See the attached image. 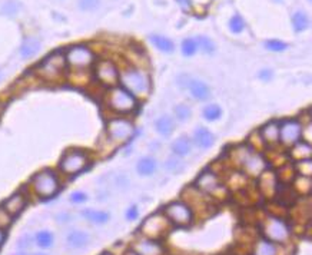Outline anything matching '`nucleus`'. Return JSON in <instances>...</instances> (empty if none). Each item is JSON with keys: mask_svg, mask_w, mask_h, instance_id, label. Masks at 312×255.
I'll return each instance as SVG.
<instances>
[{"mask_svg": "<svg viewBox=\"0 0 312 255\" xmlns=\"http://www.w3.org/2000/svg\"><path fill=\"white\" fill-rule=\"evenodd\" d=\"M119 83L122 88L126 89L136 99L148 98L152 86L151 76L144 69H137V68H129L119 72Z\"/></svg>", "mask_w": 312, "mask_h": 255, "instance_id": "f257e3e1", "label": "nucleus"}, {"mask_svg": "<svg viewBox=\"0 0 312 255\" xmlns=\"http://www.w3.org/2000/svg\"><path fill=\"white\" fill-rule=\"evenodd\" d=\"M30 186L33 192L39 197V198H52L55 197L59 189H60V182L59 178L55 174V171L52 169H42L38 174H34L30 179Z\"/></svg>", "mask_w": 312, "mask_h": 255, "instance_id": "f03ea898", "label": "nucleus"}, {"mask_svg": "<svg viewBox=\"0 0 312 255\" xmlns=\"http://www.w3.org/2000/svg\"><path fill=\"white\" fill-rule=\"evenodd\" d=\"M66 69V59L62 52H55L43 59L36 68V73L40 79L46 82H57L63 76Z\"/></svg>", "mask_w": 312, "mask_h": 255, "instance_id": "7ed1b4c3", "label": "nucleus"}, {"mask_svg": "<svg viewBox=\"0 0 312 255\" xmlns=\"http://www.w3.org/2000/svg\"><path fill=\"white\" fill-rule=\"evenodd\" d=\"M106 105L116 113H130L137 108V99L122 86H113L106 95Z\"/></svg>", "mask_w": 312, "mask_h": 255, "instance_id": "20e7f679", "label": "nucleus"}, {"mask_svg": "<svg viewBox=\"0 0 312 255\" xmlns=\"http://www.w3.org/2000/svg\"><path fill=\"white\" fill-rule=\"evenodd\" d=\"M89 165V155L82 149H69L59 161L60 172L67 176L78 175Z\"/></svg>", "mask_w": 312, "mask_h": 255, "instance_id": "39448f33", "label": "nucleus"}, {"mask_svg": "<svg viewBox=\"0 0 312 255\" xmlns=\"http://www.w3.org/2000/svg\"><path fill=\"white\" fill-rule=\"evenodd\" d=\"M64 59H66V65H69L73 71L76 72H83L89 69L93 62H95V55L93 52L85 46V45H76L66 50L64 53Z\"/></svg>", "mask_w": 312, "mask_h": 255, "instance_id": "423d86ee", "label": "nucleus"}, {"mask_svg": "<svg viewBox=\"0 0 312 255\" xmlns=\"http://www.w3.org/2000/svg\"><path fill=\"white\" fill-rule=\"evenodd\" d=\"M135 134V125L126 118H112L106 123V135L113 144L126 142Z\"/></svg>", "mask_w": 312, "mask_h": 255, "instance_id": "0eeeda50", "label": "nucleus"}, {"mask_svg": "<svg viewBox=\"0 0 312 255\" xmlns=\"http://www.w3.org/2000/svg\"><path fill=\"white\" fill-rule=\"evenodd\" d=\"M95 76L99 83H102L108 88L118 86L119 83V71L116 65L108 59H102L97 62L96 68H95Z\"/></svg>", "mask_w": 312, "mask_h": 255, "instance_id": "6e6552de", "label": "nucleus"}, {"mask_svg": "<svg viewBox=\"0 0 312 255\" xmlns=\"http://www.w3.org/2000/svg\"><path fill=\"white\" fill-rule=\"evenodd\" d=\"M302 123L298 119H285L280 122V142L284 146L291 148L301 141Z\"/></svg>", "mask_w": 312, "mask_h": 255, "instance_id": "1a4fd4ad", "label": "nucleus"}, {"mask_svg": "<svg viewBox=\"0 0 312 255\" xmlns=\"http://www.w3.org/2000/svg\"><path fill=\"white\" fill-rule=\"evenodd\" d=\"M264 232L268 241L271 242H285L289 238V228L278 216L266 218L264 227Z\"/></svg>", "mask_w": 312, "mask_h": 255, "instance_id": "9d476101", "label": "nucleus"}, {"mask_svg": "<svg viewBox=\"0 0 312 255\" xmlns=\"http://www.w3.org/2000/svg\"><path fill=\"white\" fill-rule=\"evenodd\" d=\"M165 216L175 225L186 227L192 222V209L184 202H172L165 208Z\"/></svg>", "mask_w": 312, "mask_h": 255, "instance_id": "9b49d317", "label": "nucleus"}, {"mask_svg": "<svg viewBox=\"0 0 312 255\" xmlns=\"http://www.w3.org/2000/svg\"><path fill=\"white\" fill-rule=\"evenodd\" d=\"M240 167L247 175L252 176V178H259V175L266 168V162L255 149L249 148V151L247 152V155L244 156V160L240 162Z\"/></svg>", "mask_w": 312, "mask_h": 255, "instance_id": "f8f14e48", "label": "nucleus"}, {"mask_svg": "<svg viewBox=\"0 0 312 255\" xmlns=\"http://www.w3.org/2000/svg\"><path fill=\"white\" fill-rule=\"evenodd\" d=\"M168 221L169 219L166 216L156 214V215L148 218L144 222L141 230H142L145 235H148V237H151V238H156V237L162 235V234L165 232V230L168 228Z\"/></svg>", "mask_w": 312, "mask_h": 255, "instance_id": "ddd939ff", "label": "nucleus"}, {"mask_svg": "<svg viewBox=\"0 0 312 255\" xmlns=\"http://www.w3.org/2000/svg\"><path fill=\"white\" fill-rule=\"evenodd\" d=\"M196 188L200 189L202 192H205V194L215 195L216 192L222 189V185L219 182V178H218L215 172H212V171H203V172L198 176V179H196Z\"/></svg>", "mask_w": 312, "mask_h": 255, "instance_id": "4468645a", "label": "nucleus"}, {"mask_svg": "<svg viewBox=\"0 0 312 255\" xmlns=\"http://www.w3.org/2000/svg\"><path fill=\"white\" fill-rule=\"evenodd\" d=\"M26 204H27L26 195H24L23 192L19 191L16 192V194H13L12 197H9L8 200L3 202L2 207L5 208L12 216H16L23 211L24 207H26Z\"/></svg>", "mask_w": 312, "mask_h": 255, "instance_id": "2eb2a0df", "label": "nucleus"}, {"mask_svg": "<svg viewBox=\"0 0 312 255\" xmlns=\"http://www.w3.org/2000/svg\"><path fill=\"white\" fill-rule=\"evenodd\" d=\"M259 136L262 142L266 145H276L280 144V122L271 120L266 125L261 128Z\"/></svg>", "mask_w": 312, "mask_h": 255, "instance_id": "dca6fc26", "label": "nucleus"}, {"mask_svg": "<svg viewBox=\"0 0 312 255\" xmlns=\"http://www.w3.org/2000/svg\"><path fill=\"white\" fill-rule=\"evenodd\" d=\"M133 251L137 255H162L163 248L153 239H141L133 244Z\"/></svg>", "mask_w": 312, "mask_h": 255, "instance_id": "f3484780", "label": "nucleus"}, {"mask_svg": "<svg viewBox=\"0 0 312 255\" xmlns=\"http://www.w3.org/2000/svg\"><path fill=\"white\" fill-rule=\"evenodd\" d=\"M312 156V146L308 142L298 141L295 145L291 146V158L295 161L311 160Z\"/></svg>", "mask_w": 312, "mask_h": 255, "instance_id": "a211bd4d", "label": "nucleus"}, {"mask_svg": "<svg viewBox=\"0 0 312 255\" xmlns=\"http://www.w3.org/2000/svg\"><path fill=\"white\" fill-rule=\"evenodd\" d=\"M188 89H189L191 95H192L195 99H198V101H205V99H208L209 95H211V90H209L208 85H206L205 82H202V80H189Z\"/></svg>", "mask_w": 312, "mask_h": 255, "instance_id": "6ab92c4d", "label": "nucleus"}, {"mask_svg": "<svg viewBox=\"0 0 312 255\" xmlns=\"http://www.w3.org/2000/svg\"><path fill=\"white\" fill-rule=\"evenodd\" d=\"M193 139H195L196 145H198L199 148H202V149H208V148H211V146L214 145V142H215L214 135L211 134V131L203 126L198 128V129L195 131Z\"/></svg>", "mask_w": 312, "mask_h": 255, "instance_id": "aec40b11", "label": "nucleus"}, {"mask_svg": "<svg viewBox=\"0 0 312 255\" xmlns=\"http://www.w3.org/2000/svg\"><path fill=\"white\" fill-rule=\"evenodd\" d=\"M259 185H261V189L266 194V195H272L275 189H276V176L271 171H266L262 172L259 175Z\"/></svg>", "mask_w": 312, "mask_h": 255, "instance_id": "412c9836", "label": "nucleus"}, {"mask_svg": "<svg viewBox=\"0 0 312 255\" xmlns=\"http://www.w3.org/2000/svg\"><path fill=\"white\" fill-rule=\"evenodd\" d=\"M67 245L72 248H83L88 245L89 242V234H86L85 231H79V230H75V231H71L67 234Z\"/></svg>", "mask_w": 312, "mask_h": 255, "instance_id": "4be33fe9", "label": "nucleus"}, {"mask_svg": "<svg viewBox=\"0 0 312 255\" xmlns=\"http://www.w3.org/2000/svg\"><path fill=\"white\" fill-rule=\"evenodd\" d=\"M172 151L178 156H185L192 151V141L186 136H181L172 144Z\"/></svg>", "mask_w": 312, "mask_h": 255, "instance_id": "5701e85b", "label": "nucleus"}, {"mask_svg": "<svg viewBox=\"0 0 312 255\" xmlns=\"http://www.w3.org/2000/svg\"><path fill=\"white\" fill-rule=\"evenodd\" d=\"M40 50V42L34 38H29L23 42L22 48H20V55L24 59H29L34 56Z\"/></svg>", "mask_w": 312, "mask_h": 255, "instance_id": "b1692460", "label": "nucleus"}, {"mask_svg": "<svg viewBox=\"0 0 312 255\" xmlns=\"http://www.w3.org/2000/svg\"><path fill=\"white\" fill-rule=\"evenodd\" d=\"M137 172L141 174V175H152L153 172L156 171V168H158V164H156V161L153 160V158H151V156H145V158H142V160H139V162H137Z\"/></svg>", "mask_w": 312, "mask_h": 255, "instance_id": "393cba45", "label": "nucleus"}, {"mask_svg": "<svg viewBox=\"0 0 312 255\" xmlns=\"http://www.w3.org/2000/svg\"><path fill=\"white\" fill-rule=\"evenodd\" d=\"M82 216H85L88 221L93 224H105L109 221L111 215L103 211H96V209H85L82 211Z\"/></svg>", "mask_w": 312, "mask_h": 255, "instance_id": "a878e982", "label": "nucleus"}, {"mask_svg": "<svg viewBox=\"0 0 312 255\" xmlns=\"http://www.w3.org/2000/svg\"><path fill=\"white\" fill-rule=\"evenodd\" d=\"M155 128L158 131V134L162 136H169L174 132V120L170 116H160L159 119L156 120Z\"/></svg>", "mask_w": 312, "mask_h": 255, "instance_id": "bb28decb", "label": "nucleus"}, {"mask_svg": "<svg viewBox=\"0 0 312 255\" xmlns=\"http://www.w3.org/2000/svg\"><path fill=\"white\" fill-rule=\"evenodd\" d=\"M151 42H152L153 45L159 49V50L165 52V53H170V52H174V49H175L174 42L170 39H168V38H165V36L153 35V36H151Z\"/></svg>", "mask_w": 312, "mask_h": 255, "instance_id": "cd10ccee", "label": "nucleus"}, {"mask_svg": "<svg viewBox=\"0 0 312 255\" xmlns=\"http://www.w3.org/2000/svg\"><path fill=\"white\" fill-rule=\"evenodd\" d=\"M255 255H276V247L268 239H261L256 244Z\"/></svg>", "mask_w": 312, "mask_h": 255, "instance_id": "c85d7f7f", "label": "nucleus"}, {"mask_svg": "<svg viewBox=\"0 0 312 255\" xmlns=\"http://www.w3.org/2000/svg\"><path fill=\"white\" fill-rule=\"evenodd\" d=\"M294 185H295V189L299 192V194H302V195H306V194H309V192H311V188H312L311 176L299 175L295 179Z\"/></svg>", "mask_w": 312, "mask_h": 255, "instance_id": "c756f323", "label": "nucleus"}, {"mask_svg": "<svg viewBox=\"0 0 312 255\" xmlns=\"http://www.w3.org/2000/svg\"><path fill=\"white\" fill-rule=\"evenodd\" d=\"M292 24L296 32H302L308 27V16L304 12H295L292 16Z\"/></svg>", "mask_w": 312, "mask_h": 255, "instance_id": "7c9ffc66", "label": "nucleus"}, {"mask_svg": "<svg viewBox=\"0 0 312 255\" xmlns=\"http://www.w3.org/2000/svg\"><path fill=\"white\" fill-rule=\"evenodd\" d=\"M36 244L40 248H50L53 245V234L49 231H39L36 234Z\"/></svg>", "mask_w": 312, "mask_h": 255, "instance_id": "2f4dec72", "label": "nucleus"}, {"mask_svg": "<svg viewBox=\"0 0 312 255\" xmlns=\"http://www.w3.org/2000/svg\"><path fill=\"white\" fill-rule=\"evenodd\" d=\"M165 168L170 172H174V174H181L185 169V162L182 160H179V158H176V156H170L165 162Z\"/></svg>", "mask_w": 312, "mask_h": 255, "instance_id": "473e14b6", "label": "nucleus"}, {"mask_svg": "<svg viewBox=\"0 0 312 255\" xmlns=\"http://www.w3.org/2000/svg\"><path fill=\"white\" fill-rule=\"evenodd\" d=\"M221 115H222V109H221L219 105H208V106L203 109V118L206 120H211V122L219 119Z\"/></svg>", "mask_w": 312, "mask_h": 255, "instance_id": "72a5a7b5", "label": "nucleus"}, {"mask_svg": "<svg viewBox=\"0 0 312 255\" xmlns=\"http://www.w3.org/2000/svg\"><path fill=\"white\" fill-rule=\"evenodd\" d=\"M195 40H196L198 48H199L202 52H205V53H214V52H215V43L209 39V38H206V36H198Z\"/></svg>", "mask_w": 312, "mask_h": 255, "instance_id": "f704fd0d", "label": "nucleus"}, {"mask_svg": "<svg viewBox=\"0 0 312 255\" xmlns=\"http://www.w3.org/2000/svg\"><path fill=\"white\" fill-rule=\"evenodd\" d=\"M296 171L302 176H312V160L296 161Z\"/></svg>", "mask_w": 312, "mask_h": 255, "instance_id": "c9c22d12", "label": "nucleus"}, {"mask_svg": "<svg viewBox=\"0 0 312 255\" xmlns=\"http://www.w3.org/2000/svg\"><path fill=\"white\" fill-rule=\"evenodd\" d=\"M198 50V45H196V40L195 39H185L182 42V53L186 57L189 56H193Z\"/></svg>", "mask_w": 312, "mask_h": 255, "instance_id": "e433bc0d", "label": "nucleus"}, {"mask_svg": "<svg viewBox=\"0 0 312 255\" xmlns=\"http://www.w3.org/2000/svg\"><path fill=\"white\" fill-rule=\"evenodd\" d=\"M229 29H231V32L233 33L244 32V29H245V22H244V19H242L239 15H233V16L231 17V20H229Z\"/></svg>", "mask_w": 312, "mask_h": 255, "instance_id": "4c0bfd02", "label": "nucleus"}, {"mask_svg": "<svg viewBox=\"0 0 312 255\" xmlns=\"http://www.w3.org/2000/svg\"><path fill=\"white\" fill-rule=\"evenodd\" d=\"M175 115H176V118L179 120H186V119H189L191 118V115H192V111H191V108L188 106V105H184V104H181V105H178V106H175Z\"/></svg>", "mask_w": 312, "mask_h": 255, "instance_id": "58836bf2", "label": "nucleus"}, {"mask_svg": "<svg viewBox=\"0 0 312 255\" xmlns=\"http://www.w3.org/2000/svg\"><path fill=\"white\" fill-rule=\"evenodd\" d=\"M265 48L268 50H272V52H284L288 48V45L285 42H281V40H266Z\"/></svg>", "mask_w": 312, "mask_h": 255, "instance_id": "ea45409f", "label": "nucleus"}, {"mask_svg": "<svg viewBox=\"0 0 312 255\" xmlns=\"http://www.w3.org/2000/svg\"><path fill=\"white\" fill-rule=\"evenodd\" d=\"M13 221V216L9 214L3 207H0V230H6Z\"/></svg>", "mask_w": 312, "mask_h": 255, "instance_id": "a19ab883", "label": "nucleus"}, {"mask_svg": "<svg viewBox=\"0 0 312 255\" xmlns=\"http://www.w3.org/2000/svg\"><path fill=\"white\" fill-rule=\"evenodd\" d=\"M99 6V0H79V8L85 12L95 10Z\"/></svg>", "mask_w": 312, "mask_h": 255, "instance_id": "79ce46f5", "label": "nucleus"}, {"mask_svg": "<svg viewBox=\"0 0 312 255\" xmlns=\"http://www.w3.org/2000/svg\"><path fill=\"white\" fill-rule=\"evenodd\" d=\"M86 200H88V195L82 191H75L71 195V202L73 204H83Z\"/></svg>", "mask_w": 312, "mask_h": 255, "instance_id": "37998d69", "label": "nucleus"}, {"mask_svg": "<svg viewBox=\"0 0 312 255\" xmlns=\"http://www.w3.org/2000/svg\"><path fill=\"white\" fill-rule=\"evenodd\" d=\"M19 8H20V5L16 3V2H8V3L3 6V12H5L6 15H15V13H17Z\"/></svg>", "mask_w": 312, "mask_h": 255, "instance_id": "c03bdc74", "label": "nucleus"}, {"mask_svg": "<svg viewBox=\"0 0 312 255\" xmlns=\"http://www.w3.org/2000/svg\"><path fill=\"white\" fill-rule=\"evenodd\" d=\"M32 237L30 235H24V237H22V238L19 239V248H29L30 245H32Z\"/></svg>", "mask_w": 312, "mask_h": 255, "instance_id": "a18cd8bd", "label": "nucleus"}, {"mask_svg": "<svg viewBox=\"0 0 312 255\" xmlns=\"http://www.w3.org/2000/svg\"><path fill=\"white\" fill-rule=\"evenodd\" d=\"M126 218H128L129 221H133V219H136L137 218V208L136 207H130L126 211Z\"/></svg>", "mask_w": 312, "mask_h": 255, "instance_id": "49530a36", "label": "nucleus"}, {"mask_svg": "<svg viewBox=\"0 0 312 255\" xmlns=\"http://www.w3.org/2000/svg\"><path fill=\"white\" fill-rule=\"evenodd\" d=\"M259 79H262V80H271L272 79V72L269 71V69H264V71H261L259 72Z\"/></svg>", "mask_w": 312, "mask_h": 255, "instance_id": "de8ad7c7", "label": "nucleus"}, {"mask_svg": "<svg viewBox=\"0 0 312 255\" xmlns=\"http://www.w3.org/2000/svg\"><path fill=\"white\" fill-rule=\"evenodd\" d=\"M5 239H6V232H5V230H0V247L3 245Z\"/></svg>", "mask_w": 312, "mask_h": 255, "instance_id": "09e8293b", "label": "nucleus"}, {"mask_svg": "<svg viewBox=\"0 0 312 255\" xmlns=\"http://www.w3.org/2000/svg\"><path fill=\"white\" fill-rule=\"evenodd\" d=\"M125 255H137V254L135 252V251H133V249H132V251H128V252H126Z\"/></svg>", "mask_w": 312, "mask_h": 255, "instance_id": "8fccbe9b", "label": "nucleus"}, {"mask_svg": "<svg viewBox=\"0 0 312 255\" xmlns=\"http://www.w3.org/2000/svg\"><path fill=\"white\" fill-rule=\"evenodd\" d=\"M33 255H48V254H43V252H38V254H33Z\"/></svg>", "mask_w": 312, "mask_h": 255, "instance_id": "3c124183", "label": "nucleus"}, {"mask_svg": "<svg viewBox=\"0 0 312 255\" xmlns=\"http://www.w3.org/2000/svg\"><path fill=\"white\" fill-rule=\"evenodd\" d=\"M15 255H27V254H24V252H19V254H15Z\"/></svg>", "mask_w": 312, "mask_h": 255, "instance_id": "603ef678", "label": "nucleus"}, {"mask_svg": "<svg viewBox=\"0 0 312 255\" xmlns=\"http://www.w3.org/2000/svg\"><path fill=\"white\" fill-rule=\"evenodd\" d=\"M102 255H112V254H111V252H103Z\"/></svg>", "mask_w": 312, "mask_h": 255, "instance_id": "864d4df0", "label": "nucleus"}, {"mask_svg": "<svg viewBox=\"0 0 312 255\" xmlns=\"http://www.w3.org/2000/svg\"><path fill=\"white\" fill-rule=\"evenodd\" d=\"M0 79H2V72H0Z\"/></svg>", "mask_w": 312, "mask_h": 255, "instance_id": "5fc2aeb1", "label": "nucleus"}]
</instances>
